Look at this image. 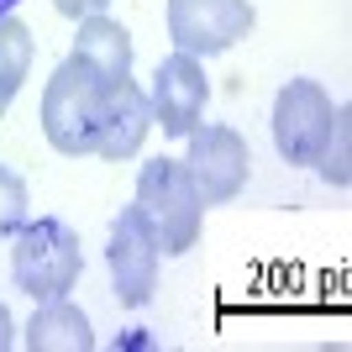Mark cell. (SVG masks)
Returning <instances> with one entry per match:
<instances>
[{
  "instance_id": "17",
  "label": "cell",
  "mask_w": 352,
  "mask_h": 352,
  "mask_svg": "<svg viewBox=\"0 0 352 352\" xmlns=\"http://www.w3.org/2000/svg\"><path fill=\"white\" fill-rule=\"evenodd\" d=\"M16 6H21V0H0V16H11V11H16Z\"/></svg>"
},
{
  "instance_id": "11",
  "label": "cell",
  "mask_w": 352,
  "mask_h": 352,
  "mask_svg": "<svg viewBox=\"0 0 352 352\" xmlns=\"http://www.w3.org/2000/svg\"><path fill=\"white\" fill-rule=\"evenodd\" d=\"M74 58H85L89 69H100L105 79H126L132 74V32L111 21V16H85L79 37H74Z\"/></svg>"
},
{
  "instance_id": "1",
  "label": "cell",
  "mask_w": 352,
  "mask_h": 352,
  "mask_svg": "<svg viewBox=\"0 0 352 352\" xmlns=\"http://www.w3.org/2000/svg\"><path fill=\"white\" fill-rule=\"evenodd\" d=\"M111 85L100 69H89L85 58L58 63V74L43 89V137L69 158L100 153L105 137V111H111Z\"/></svg>"
},
{
  "instance_id": "7",
  "label": "cell",
  "mask_w": 352,
  "mask_h": 352,
  "mask_svg": "<svg viewBox=\"0 0 352 352\" xmlns=\"http://www.w3.org/2000/svg\"><path fill=\"white\" fill-rule=\"evenodd\" d=\"M158 242L147 232V221L132 210H121L111 221V248H105V263H111V284H116V300L126 310H142L158 289Z\"/></svg>"
},
{
  "instance_id": "2",
  "label": "cell",
  "mask_w": 352,
  "mask_h": 352,
  "mask_svg": "<svg viewBox=\"0 0 352 352\" xmlns=\"http://www.w3.org/2000/svg\"><path fill=\"white\" fill-rule=\"evenodd\" d=\"M132 206H137V216L147 221V232H153L158 252L179 258V252H190L195 242H200L206 200H200V190H195L184 158H153V163H142Z\"/></svg>"
},
{
  "instance_id": "9",
  "label": "cell",
  "mask_w": 352,
  "mask_h": 352,
  "mask_svg": "<svg viewBox=\"0 0 352 352\" xmlns=\"http://www.w3.org/2000/svg\"><path fill=\"white\" fill-rule=\"evenodd\" d=\"M153 132V105L147 95L132 85V74L111 85V111H105V137H100V158L121 163V158H137Z\"/></svg>"
},
{
  "instance_id": "10",
  "label": "cell",
  "mask_w": 352,
  "mask_h": 352,
  "mask_svg": "<svg viewBox=\"0 0 352 352\" xmlns=\"http://www.w3.org/2000/svg\"><path fill=\"white\" fill-rule=\"evenodd\" d=\"M32 352H89L95 347V331H89V316L79 305H69V294L63 300H43L37 316L27 321L21 331Z\"/></svg>"
},
{
  "instance_id": "12",
  "label": "cell",
  "mask_w": 352,
  "mask_h": 352,
  "mask_svg": "<svg viewBox=\"0 0 352 352\" xmlns=\"http://www.w3.org/2000/svg\"><path fill=\"white\" fill-rule=\"evenodd\" d=\"M32 53H37L32 27H27V21H16V16H0V116L11 111V100L21 95V85H27Z\"/></svg>"
},
{
  "instance_id": "16",
  "label": "cell",
  "mask_w": 352,
  "mask_h": 352,
  "mask_svg": "<svg viewBox=\"0 0 352 352\" xmlns=\"http://www.w3.org/2000/svg\"><path fill=\"white\" fill-rule=\"evenodd\" d=\"M6 347H16V321H11V310L0 305V352Z\"/></svg>"
},
{
  "instance_id": "15",
  "label": "cell",
  "mask_w": 352,
  "mask_h": 352,
  "mask_svg": "<svg viewBox=\"0 0 352 352\" xmlns=\"http://www.w3.org/2000/svg\"><path fill=\"white\" fill-rule=\"evenodd\" d=\"M58 6V16H69V21H85V16H100L111 0H53Z\"/></svg>"
},
{
  "instance_id": "3",
  "label": "cell",
  "mask_w": 352,
  "mask_h": 352,
  "mask_svg": "<svg viewBox=\"0 0 352 352\" xmlns=\"http://www.w3.org/2000/svg\"><path fill=\"white\" fill-rule=\"evenodd\" d=\"M79 268H85V252H79V236H74L69 221L37 216V221H21V232L11 236V279L37 305L63 300L79 284Z\"/></svg>"
},
{
  "instance_id": "4",
  "label": "cell",
  "mask_w": 352,
  "mask_h": 352,
  "mask_svg": "<svg viewBox=\"0 0 352 352\" xmlns=\"http://www.w3.org/2000/svg\"><path fill=\"white\" fill-rule=\"evenodd\" d=\"M331 126H337V105L316 79H289L274 95V147L284 163L316 168L331 142Z\"/></svg>"
},
{
  "instance_id": "13",
  "label": "cell",
  "mask_w": 352,
  "mask_h": 352,
  "mask_svg": "<svg viewBox=\"0 0 352 352\" xmlns=\"http://www.w3.org/2000/svg\"><path fill=\"white\" fill-rule=\"evenodd\" d=\"M347 105H337V126H331V142H326V153H321V163H316V168H321V179L326 184H337V190H347L352 184V126H347Z\"/></svg>"
},
{
  "instance_id": "8",
  "label": "cell",
  "mask_w": 352,
  "mask_h": 352,
  "mask_svg": "<svg viewBox=\"0 0 352 352\" xmlns=\"http://www.w3.org/2000/svg\"><path fill=\"white\" fill-rule=\"evenodd\" d=\"M206 100H210V85H206V69L200 58L190 53H174V58H163L158 74H153V121L163 126V137H190L206 116Z\"/></svg>"
},
{
  "instance_id": "14",
  "label": "cell",
  "mask_w": 352,
  "mask_h": 352,
  "mask_svg": "<svg viewBox=\"0 0 352 352\" xmlns=\"http://www.w3.org/2000/svg\"><path fill=\"white\" fill-rule=\"evenodd\" d=\"M21 221H27V184L0 163V242H11L21 232Z\"/></svg>"
},
{
  "instance_id": "5",
  "label": "cell",
  "mask_w": 352,
  "mask_h": 352,
  "mask_svg": "<svg viewBox=\"0 0 352 352\" xmlns=\"http://www.w3.org/2000/svg\"><path fill=\"white\" fill-rule=\"evenodd\" d=\"M252 21L258 16L248 0H168V37L190 58L236 47L242 37H252Z\"/></svg>"
},
{
  "instance_id": "6",
  "label": "cell",
  "mask_w": 352,
  "mask_h": 352,
  "mask_svg": "<svg viewBox=\"0 0 352 352\" xmlns=\"http://www.w3.org/2000/svg\"><path fill=\"white\" fill-rule=\"evenodd\" d=\"M184 142H190L184 168H190L200 200H206V206L236 200L242 184H248V168H252V153H248V142H242V132H232V126H195Z\"/></svg>"
}]
</instances>
